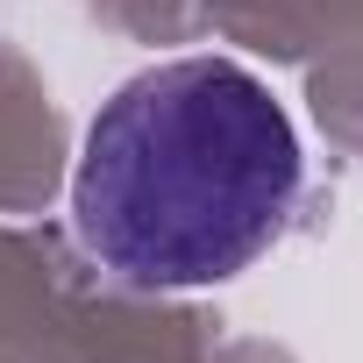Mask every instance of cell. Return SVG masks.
I'll use <instances>...</instances> for the list:
<instances>
[{
  "label": "cell",
  "mask_w": 363,
  "mask_h": 363,
  "mask_svg": "<svg viewBox=\"0 0 363 363\" xmlns=\"http://www.w3.org/2000/svg\"><path fill=\"white\" fill-rule=\"evenodd\" d=\"M299 200V135L271 86L228 57L128 79L86 128L72 178L79 242L128 285L235 278Z\"/></svg>",
  "instance_id": "1"
}]
</instances>
